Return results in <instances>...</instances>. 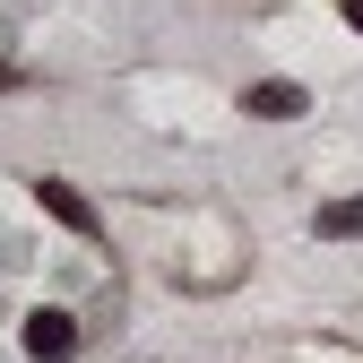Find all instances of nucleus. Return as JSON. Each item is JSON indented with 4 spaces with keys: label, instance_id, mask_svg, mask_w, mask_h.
Segmentation results:
<instances>
[{
    "label": "nucleus",
    "instance_id": "obj_1",
    "mask_svg": "<svg viewBox=\"0 0 363 363\" xmlns=\"http://www.w3.org/2000/svg\"><path fill=\"white\" fill-rule=\"evenodd\" d=\"M78 346V320H69V311H26V354L35 363H61Z\"/></svg>",
    "mask_w": 363,
    "mask_h": 363
},
{
    "label": "nucleus",
    "instance_id": "obj_2",
    "mask_svg": "<svg viewBox=\"0 0 363 363\" xmlns=\"http://www.w3.org/2000/svg\"><path fill=\"white\" fill-rule=\"evenodd\" d=\"M242 104H251L259 121H294V113H303V86H294V78H259Z\"/></svg>",
    "mask_w": 363,
    "mask_h": 363
},
{
    "label": "nucleus",
    "instance_id": "obj_3",
    "mask_svg": "<svg viewBox=\"0 0 363 363\" xmlns=\"http://www.w3.org/2000/svg\"><path fill=\"white\" fill-rule=\"evenodd\" d=\"M35 199H43V208H52V216L69 225V234H96V208H86V199L69 191V182H35Z\"/></svg>",
    "mask_w": 363,
    "mask_h": 363
},
{
    "label": "nucleus",
    "instance_id": "obj_4",
    "mask_svg": "<svg viewBox=\"0 0 363 363\" xmlns=\"http://www.w3.org/2000/svg\"><path fill=\"white\" fill-rule=\"evenodd\" d=\"M320 234H363V199H337V208H320Z\"/></svg>",
    "mask_w": 363,
    "mask_h": 363
},
{
    "label": "nucleus",
    "instance_id": "obj_5",
    "mask_svg": "<svg viewBox=\"0 0 363 363\" xmlns=\"http://www.w3.org/2000/svg\"><path fill=\"white\" fill-rule=\"evenodd\" d=\"M346 26H363V0H346Z\"/></svg>",
    "mask_w": 363,
    "mask_h": 363
},
{
    "label": "nucleus",
    "instance_id": "obj_6",
    "mask_svg": "<svg viewBox=\"0 0 363 363\" xmlns=\"http://www.w3.org/2000/svg\"><path fill=\"white\" fill-rule=\"evenodd\" d=\"M9 78H18V69H0V86H9Z\"/></svg>",
    "mask_w": 363,
    "mask_h": 363
}]
</instances>
